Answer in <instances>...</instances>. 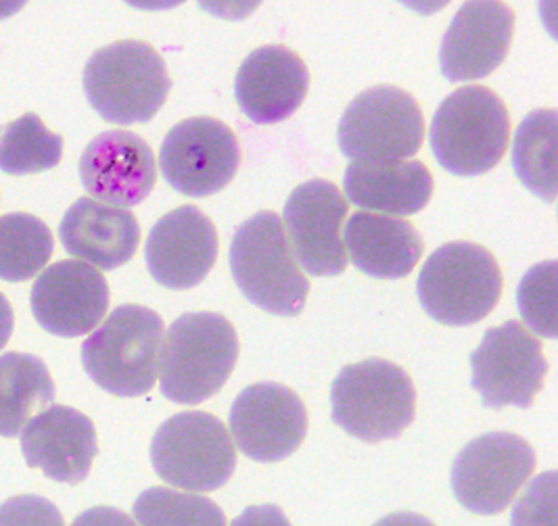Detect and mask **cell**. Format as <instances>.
Returning <instances> with one entry per match:
<instances>
[{
	"label": "cell",
	"mask_w": 558,
	"mask_h": 526,
	"mask_svg": "<svg viewBox=\"0 0 558 526\" xmlns=\"http://www.w3.org/2000/svg\"><path fill=\"white\" fill-rule=\"evenodd\" d=\"M84 95L105 122L147 124L166 105L172 79L163 57L141 40H120L86 61Z\"/></svg>",
	"instance_id": "6da1fadb"
},
{
	"label": "cell",
	"mask_w": 558,
	"mask_h": 526,
	"mask_svg": "<svg viewBox=\"0 0 558 526\" xmlns=\"http://www.w3.org/2000/svg\"><path fill=\"white\" fill-rule=\"evenodd\" d=\"M239 359V337L225 316L184 314L168 328L161 345V395L180 405H199L229 380Z\"/></svg>",
	"instance_id": "7a4b0ae2"
},
{
	"label": "cell",
	"mask_w": 558,
	"mask_h": 526,
	"mask_svg": "<svg viewBox=\"0 0 558 526\" xmlns=\"http://www.w3.org/2000/svg\"><path fill=\"white\" fill-rule=\"evenodd\" d=\"M229 259L239 291L255 307L280 318L304 311L310 280L275 211H259L234 230Z\"/></svg>",
	"instance_id": "3957f363"
},
{
	"label": "cell",
	"mask_w": 558,
	"mask_h": 526,
	"mask_svg": "<svg viewBox=\"0 0 558 526\" xmlns=\"http://www.w3.org/2000/svg\"><path fill=\"white\" fill-rule=\"evenodd\" d=\"M163 328V320L149 307L120 305L82 345L86 375L111 395H147L157 382Z\"/></svg>",
	"instance_id": "277c9868"
},
{
	"label": "cell",
	"mask_w": 558,
	"mask_h": 526,
	"mask_svg": "<svg viewBox=\"0 0 558 526\" xmlns=\"http://www.w3.org/2000/svg\"><path fill=\"white\" fill-rule=\"evenodd\" d=\"M330 418L364 443L402 437L416 418V389L404 368L364 359L341 368L330 387Z\"/></svg>",
	"instance_id": "5b68a950"
},
{
	"label": "cell",
	"mask_w": 558,
	"mask_h": 526,
	"mask_svg": "<svg viewBox=\"0 0 558 526\" xmlns=\"http://www.w3.org/2000/svg\"><path fill=\"white\" fill-rule=\"evenodd\" d=\"M510 115L487 86H464L444 100L433 115L429 140L437 163L460 178L494 170L507 155Z\"/></svg>",
	"instance_id": "8992f818"
},
{
	"label": "cell",
	"mask_w": 558,
	"mask_h": 526,
	"mask_svg": "<svg viewBox=\"0 0 558 526\" xmlns=\"http://www.w3.org/2000/svg\"><path fill=\"white\" fill-rule=\"evenodd\" d=\"M416 293L435 322L471 326L485 320L502 295V270L489 250L458 241L441 245L425 261Z\"/></svg>",
	"instance_id": "52a82bcc"
},
{
	"label": "cell",
	"mask_w": 558,
	"mask_h": 526,
	"mask_svg": "<svg viewBox=\"0 0 558 526\" xmlns=\"http://www.w3.org/2000/svg\"><path fill=\"white\" fill-rule=\"evenodd\" d=\"M153 468L168 485L209 493L229 482L236 450L229 428L207 412H182L157 428L151 441Z\"/></svg>",
	"instance_id": "ba28073f"
},
{
	"label": "cell",
	"mask_w": 558,
	"mask_h": 526,
	"mask_svg": "<svg viewBox=\"0 0 558 526\" xmlns=\"http://www.w3.org/2000/svg\"><path fill=\"white\" fill-rule=\"evenodd\" d=\"M425 140V118L416 99L398 86L360 93L337 127L339 150L354 163H391L414 157Z\"/></svg>",
	"instance_id": "9c48e42d"
},
{
	"label": "cell",
	"mask_w": 558,
	"mask_h": 526,
	"mask_svg": "<svg viewBox=\"0 0 558 526\" xmlns=\"http://www.w3.org/2000/svg\"><path fill=\"white\" fill-rule=\"evenodd\" d=\"M535 470L532 445L512 432H485L458 451L452 462V491L469 512H505Z\"/></svg>",
	"instance_id": "30bf717a"
},
{
	"label": "cell",
	"mask_w": 558,
	"mask_h": 526,
	"mask_svg": "<svg viewBox=\"0 0 558 526\" xmlns=\"http://www.w3.org/2000/svg\"><path fill=\"white\" fill-rule=\"evenodd\" d=\"M471 387L489 409L532 407L548 375L539 339L517 320L485 330L480 347L471 353Z\"/></svg>",
	"instance_id": "8fae6325"
},
{
	"label": "cell",
	"mask_w": 558,
	"mask_h": 526,
	"mask_svg": "<svg viewBox=\"0 0 558 526\" xmlns=\"http://www.w3.org/2000/svg\"><path fill=\"white\" fill-rule=\"evenodd\" d=\"M241 168V145L216 118H189L174 125L159 149V170L184 197L204 199L229 186Z\"/></svg>",
	"instance_id": "7c38bea8"
},
{
	"label": "cell",
	"mask_w": 558,
	"mask_h": 526,
	"mask_svg": "<svg viewBox=\"0 0 558 526\" xmlns=\"http://www.w3.org/2000/svg\"><path fill=\"white\" fill-rule=\"evenodd\" d=\"M229 428L241 453L262 464H275L304 443L307 409L293 389L280 382H257L232 401Z\"/></svg>",
	"instance_id": "4fadbf2b"
},
{
	"label": "cell",
	"mask_w": 558,
	"mask_h": 526,
	"mask_svg": "<svg viewBox=\"0 0 558 526\" xmlns=\"http://www.w3.org/2000/svg\"><path fill=\"white\" fill-rule=\"evenodd\" d=\"M350 205L339 186L314 178L300 184L284 203L282 228L298 264L310 276H339L348 268L341 228Z\"/></svg>",
	"instance_id": "5bb4252c"
},
{
	"label": "cell",
	"mask_w": 558,
	"mask_h": 526,
	"mask_svg": "<svg viewBox=\"0 0 558 526\" xmlns=\"http://www.w3.org/2000/svg\"><path fill=\"white\" fill-rule=\"evenodd\" d=\"M109 284L84 261H57L32 286V314L47 332L63 339L95 330L109 309Z\"/></svg>",
	"instance_id": "9a60e30c"
},
{
	"label": "cell",
	"mask_w": 558,
	"mask_h": 526,
	"mask_svg": "<svg viewBox=\"0 0 558 526\" xmlns=\"http://www.w3.org/2000/svg\"><path fill=\"white\" fill-rule=\"evenodd\" d=\"M512 34L514 11L505 2H464L441 38V74L448 82H471L494 74L507 59Z\"/></svg>",
	"instance_id": "2e32d148"
},
{
	"label": "cell",
	"mask_w": 558,
	"mask_h": 526,
	"mask_svg": "<svg viewBox=\"0 0 558 526\" xmlns=\"http://www.w3.org/2000/svg\"><path fill=\"white\" fill-rule=\"evenodd\" d=\"M149 274L166 289L199 286L218 259V232L199 207L182 205L153 225L145 247Z\"/></svg>",
	"instance_id": "e0dca14e"
},
{
	"label": "cell",
	"mask_w": 558,
	"mask_h": 526,
	"mask_svg": "<svg viewBox=\"0 0 558 526\" xmlns=\"http://www.w3.org/2000/svg\"><path fill=\"white\" fill-rule=\"evenodd\" d=\"M77 172L88 195L105 205L134 207L151 195L157 161L143 136L128 130H109L86 145Z\"/></svg>",
	"instance_id": "ac0fdd59"
},
{
	"label": "cell",
	"mask_w": 558,
	"mask_h": 526,
	"mask_svg": "<svg viewBox=\"0 0 558 526\" xmlns=\"http://www.w3.org/2000/svg\"><path fill=\"white\" fill-rule=\"evenodd\" d=\"M310 72L295 50L282 45L259 47L247 54L234 79V97L250 122L280 124L304 102Z\"/></svg>",
	"instance_id": "d6986e66"
},
{
	"label": "cell",
	"mask_w": 558,
	"mask_h": 526,
	"mask_svg": "<svg viewBox=\"0 0 558 526\" xmlns=\"http://www.w3.org/2000/svg\"><path fill=\"white\" fill-rule=\"evenodd\" d=\"M22 453L27 466L40 468L47 478L80 485L99 453L97 428L74 407L51 405L24 426Z\"/></svg>",
	"instance_id": "ffe728a7"
},
{
	"label": "cell",
	"mask_w": 558,
	"mask_h": 526,
	"mask_svg": "<svg viewBox=\"0 0 558 526\" xmlns=\"http://www.w3.org/2000/svg\"><path fill=\"white\" fill-rule=\"evenodd\" d=\"M59 238L70 255L109 272L134 257L141 225L126 209L84 197L65 211Z\"/></svg>",
	"instance_id": "44dd1931"
},
{
	"label": "cell",
	"mask_w": 558,
	"mask_h": 526,
	"mask_svg": "<svg viewBox=\"0 0 558 526\" xmlns=\"http://www.w3.org/2000/svg\"><path fill=\"white\" fill-rule=\"evenodd\" d=\"M343 245L360 272L379 280L407 278L423 255V238L414 225L371 211L350 218Z\"/></svg>",
	"instance_id": "7402d4cb"
},
{
	"label": "cell",
	"mask_w": 558,
	"mask_h": 526,
	"mask_svg": "<svg viewBox=\"0 0 558 526\" xmlns=\"http://www.w3.org/2000/svg\"><path fill=\"white\" fill-rule=\"evenodd\" d=\"M348 199L387 216H414L433 197V175L421 161L350 163L343 178Z\"/></svg>",
	"instance_id": "603a6c76"
},
{
	"label": "cell",
	"mask_w": 558,
	"mask_h": 526,
	"mask_svg": "<svg viewBox=\"0 0 558 526\" xmlns=\"http://www.w3.org/2000/svg\"><path fill=\"white\" fill-rule=\"evenodd\" d=\"M54 380L47 364L32 353L0 355V437L13 439L54 401Z\"/></svg>",
	"instance_id": "cb8c5ba5"
},
{
	"label": "cell",
	"mask_w": 558,
	"mask_h": 526,
	"mask_svg": "<svg viewBox=\"0 0 558 526\" xmlns=\"http://www.w3.org/2000/svg\"><path fill=\"white\" fill-rule=\"evenodd\" d=\"M557 127L555 109H535L514 134L512 170L537 199H557Z\"/></svg>",
	"instance_id": "d4e9b609"
},
{
	"label": "cell",
	"mask_w": 558,
	"mask_h": 526,
	"mask_svg": "<svg viewBox=\"0 0 558 526\" xmlns=\"http://www.w3.org/2000/svg\"><path fill=\"white\" fill-rule=\"evenodd\" d=\"M61 157L63 136L52 134L36 113L0 125V172L40 174L57 168Z\"/></svg>",
	"instance_id": "484cf974"
},
{
	"label": "cell",
	"mask_w": 558,
	"mask_h": 526,
	"mask_svg": "<svg viewBox=\"0 0 558 526\" xmlns=\"http://www.w3.org/2000/svg\"><path fill=\"white\" fill-rule=\"evenodd\" d=\"M54 241L51 228L29 213L0 218V278L26 282L51 261Z\"/></svg>",
	"instance_id": "4316f807"
},
{
	"label": "cell",
	"mask_w": 558,
	"mask_h": 526,
	"mask_svg": "<svg viewBox=\"0 0 558 526\" xmlns=\"http://www.w3.org/2000/svg\"><path fill=\"white\" fill-rule=\"evenodd\" d=\"M132 512L141 526H227V516L216 501L166 487L143 491Z\"/></svg>",
	"instance_id": "83f0119b"
},
{
	"label": "cell",
	"mask_w": 558,
	"mask_h": 526,
	"mask_svg": "<svg viewBox=\"0 0 558 526\" xmlns=\"http://www.w3.org/2000/svg\"><path fill=\"white\" fill-rule=\"evenodd\" d=\"M519 311L525 325L544 339H557V261L533 266L517 291Z\"/></svg>",
	"instance_id": "f1b7e54d"
},
{
	"label": "cell",
	"mask_w": 558,
	"mask_h": 526,
	"mask_svg": "<svg viewBox=\"0 0 558 526\" xmlns=\"http://www.w3.org/2000/svg\"><path fill=\"white\" fill-rule=\"evenodd\" d=\"M510 526H557V473L533 478L510 514Z\"/></svg>",
	"instance_id": "f546056e"
},
{
	"label": "cell",
	"mask_w": 558,
	"mask_h": 526,
	"mask_svg": "<svg viewBox=\"0 0 558 526\" xmlns=\"http://www.w3.org/2000/svg\"><path fill=\"white\" fill-rule=\"evenodd\" d=\"M0 526H65L63 514L40 496H17L0 503Z\"/></svg>",
	"instance_id": "4dcf8cb0"
},
{
	"label": "cell",
	"mask_w": 558,
	"mask_h": 526,
	"mask_svg": "<svg viewBox=\"0 0 558 526\" xmlns=\"http://www.w3.org/2000/svg\"><path fill=\"white\" fill-rule=\"evenodd\" d=\"M230 526H291L289 518L279 505H250L245 507Z\"/></svg>",
	"instance_id": "1f68e13d"
},
{
	"label": "cell",
	"mask_w": 558,
	"mask_h": 526,
	"mask_svg": "<svg viewBox=\"0 0 558 526\" xmlns=\"http://www.w3.org/2000/svg\"><path fill=\"white\" fill-rule=\"evenodd\" d=\"M72 526H136V523L118 507L99 505L80 514Z\"/></svg>",
	"instance_id": "d6a6232c"
},
{
	"label": "cell",
	"mask_w": 558,
	"mask_h": 526,
	"mask_svg": "<svg viewBox=\"0 0 558 526\" xmlns=\"http://www.w3.org/2000/svg\"><path fill=\"white\" fill-rule=\"evenodd\" d=\"M375 526H435L429 518L412 514V512H396L381 518Z\"/></svg>",
	"instance_id": "836d02e7"
},
{
	"label": "cell",
	"mask_w": 558,
	"mask_h": 526,
	"mask_svg": "<svg viewBox=\"0 0 558 526\" xmlns=\"http://www.w3.org/2000/svg\"><path fill=\"white\" fill-rule=\"evenodd\" d=\"M13 325H15L13 307H11L7 297L0 293V350L9 343V339L13 334Z\"/></svg>",
	"instance_id": "e575fe53"
}]
</instances>
